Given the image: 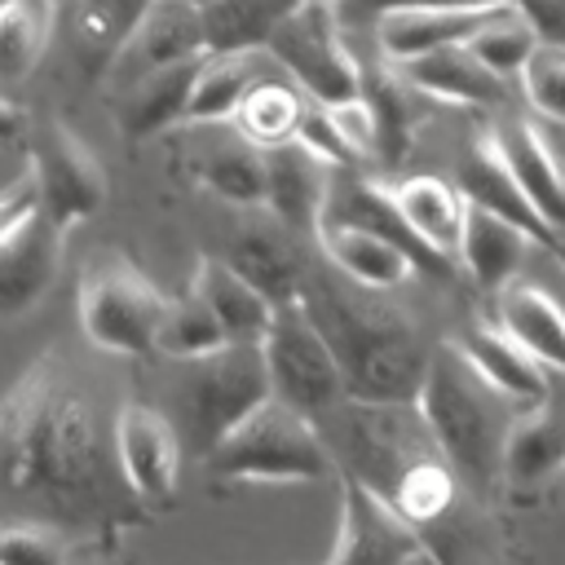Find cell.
<instances>
[{"label":"cell","mask_w":565,"mask_h":565,"mask_svg":"<svg viewBox=\"0 0 565 565\" xmlns=\"http://www.w3.org/2000/svg\"><path fill=\"white\" fill-rule=\"evenodd\" d=\"M0 508L62 534H115L146 521L115 437L62 353H40L0 397Z\"/></svg>","instance_id":"6da1fadb"},{"label":"cell","mask_w":565,"mask_h":565,"mask_svg":"<svg viewBox=\"0 0 565 565\" xmlns=\"http://www.w3.org/2000/svg\"><path fill=\"white\" fill-rule=\"evenodd\" d=\"M296 305L331 344L349 402L406 406L419 397L433 349L402 305L384 300V291L353 287L335 269H309Z\"/></svg>","instance_id":"7a4b0ae2"},{"label":"cell","mask_w":565,"mask_h":565,"mask_svg":"<svg viewBox=\"0 0 565 565\" xmlns=\"http://www.w3.org/2000/svg\"><path fill=\"white\" fill-rule=\"evenodd\" d=\"M340 437L327 441L340 472L371 486L388 499L415 530L437 525L459 508L468 486L433 441L415 402L406 406H375V402H344Z\"/></svg>","instance_id":"3957f363"},{"label":"cell","mask_w":565,"mask_h":565,"mask_svg":"<svg viewBox=\"0 0 565 565\" xmlns=\"http://www.w3.org/2000/svg\"><path fill=\"white\" fill-rule=\"evenodd\" d=\"M415 411L424 415L433 441L441 446L468 494L486 499L494 486H503V446L525 406L499 393L459 349V340L433 349Z\"/></svg>","instance_id":"277c9868"},{"label":"cell","mask_w":565,"mask_h":565,"mask_svg":"<svg viewBox=\"0 0 565 565\" xmlns=\"http://www.w3.org/2000/svg\"><path fill=\"white\" fill-rule=\"evenodd\" d=\"M203 468L216 481H327L340 477V463L313 419L269 397L238 428H230Z\"/></svg>","instance_id":"5b68a950"},{"label":"cell","mask_w":565,"mask_h":565,"mask_svg":"<svg viewBox=\"0 0 565 565\" xmlns=\"http://www.w3.org/2000/svg\"><path fill=\"white\" fill-rule=\"evenodd\" d=\"M269 397H274V384H269L260 344H225L199 362H185V375L177 388V402L185 415L181 441L199 459H207L212 446Z\"/></svg>","instance_id":"8992f818"},{"label":"cell","mask_w":565,"mask_h":565,"mask_svg":"<svg viewBox=\"0 0 565 565\" xmlns=\"http://www.w3.org/2000/svg\"><path fill=\"white\" fill-rule=\"evenodd\" d=\"M168 300L132 260L106 256L79 278V331L102 353L141 358L159 344Z\"/></svg>","instance_id":"52a82bcc"},{"label":"cell","mask_w":565,"mask_h":565,"mask_svg":"<svg viewBox=\"0 0 565 565\" xmlns=\"http://www.w3.org/2000/svg\"><path fill=\"white\" fill-rule=\"evenodd\" d=\"M260 349H265L274 397L287 402L291 411H300L305 419L318 424L322 415H335L349 402L340 362L300 305H278Z\"/></svg>","instance_id":"ba28073f"},{"label":"cell","mask_w":565,"mask_h":565,"mask_svg":"<svg viewBox=\"0 0 565 565\" xmlns=\"http://www.w3.org/2000/svg\"><path fill=\"white\" fill-rule=\"evenodd\" d=\"M265 53L318 106H340L349 97H362V66L340 40V9L335 4H309L305 0L274 31Z\"/></svg>","instance_id":"9c48e42d"},{"label":"cell","mask_w":565,"mask_h":565,"mask_svg":"<svg viewBox=\"0 0 565 565\" xmlns=\"http://www.w3.org/2000/svg\"><path fill=\"white\" fill-rule=\"evenodd\" d=\"M31 172L40 185V212L66 234L79 221L97 216L106 203V172L102 159L79 141V132L62 119H49L31 137Z\"/></svg>","instance_id":"30bf717a"},{"label":"cell","mask_w":565,"mask_h":565,"mask_svg":"<svg viewBox=\"0 0 565 565\" xmlns=\"http://www.w3.org/2000/svg\"><path fill=\"white\" fill-rule=\"evenodd\" d=\"M424 556L419 530L371 486L340 472V525L322 565H415Z\"/></svg>","instance_id":"8fae6325"},{"label":"cell","mask_w":565,"mask_h":565,"mask_svg":"<svg viewBox=\"0 0 565 565\" xmlns=\"http://www.w3.org/2000/svg\"><path fill=\"white\" fill-rule=\"evenodd\" d=\"M110 437H115V459H119L128 490L146 508L172 503L177 481H181V455H185L177 424L150 402H119Z\"/></svg>","instance_id":"7c38bea8"},{"label":"cell","mask_w":565,"mask_h":565,"mask_svg":"<svg viewBox=\"0 0 565 565\" xmlns=\"http://www.w3.org/2000/svg\"><path fill=\"white\" fill-rule=\"evenodd\" d=\"M194 57H207L203 9L190 0H154L146 9V18L137 22V31L128 35V44L119 49V57L110 62L106 79H110V88H124L128 79H137L146 71L194 62Z\"/></svg>","instance_id":"4fadbf2b"},{"label":"cell","mask_w":565,"mask_h":565,"mask_svg":"<svg viewBox=\"0 0 565 565\" xmlns=\"http://www.w3.org/2000/svg\"><path fill=\"white\" fill-rule=\"evenodd\" d=\"M331 185H335V168L322 163L300 141L265 150V212L282 221L291 234H305V238L322 234Z\"/></svg>","instance_id":"5bb4252c"},{"label":"cell","mask_w":565,"mask_h":565,"mask_svg":"<svg viewBox=\"0 0 565 565\" xmlns=\"http://www.w3.org/2000/svg\"><path fill=\"white\" fill-rule=\"evenodd\" d=\"M243 212H247V216L238 221L225 260H230L252 287H260L274 305H296L300 291H305V278H309L305 252L296 247L291 230H287L282 221H274L269 212H265V216H260V207H243Z\"/></svg>","instance_id":"9a60e30c"},{"label":"cell","mask_w":565,"mask_h":565,"mask_svg":"<svg viewBox=\"0 0 565 565\" xmlns=\"http://www.w3.org/2000/svg\"><path fill=\"white\" fill-rule=\"evenodd\" d=\"M455 185L463 190L468 203H477V207H486V212H494V216L521 225L539 247L552 252L556 230L539 216V207H534L530 194L521 190V181H516V172H512V163H508V150H503L499 128H486V132L472 137V146H468V154H463V163H459V181H455Z\"/></svg>","instance_id":"2e32d148"},{"label":"cell","mask_w":565,"mask_h":565,"mask_svg":"<svg viewBox=\"0 0 565 565\" xmlns=\"http://www.w3.org/2000/svg\"><path fill=\"white\" fill-rule=\"evenodd\" d=\"M62 230L35 212L0 243V322L31 313L57 282L62 269Z\"/></svg>","instance_id":"e0dca14e"},{"label":"cell","mask_w":565,"mask_h":565,"mask_svg":"<svg viewBox=\"0 0 565 565\" xmlns=\"http://www.w3.org/2000/svg\"><path fill=\"white\" fill-rule=\"evenodd\" d=\"M565 468V375L552 380L547 397L525 406L503 446V486L534 490Z\"/></svg>","instance_id":"ac0fdd59"},{"label":"cell","mask_w":565,"mask_h":565,"mask_svg":"<svg viewBox=\"0 0 565 565\" xmlns=\"http://www.w3.org/2000/svg\"><path fill=\"white\" fill-rule=\"evenodd\" d=\"M499 9L508 4H477V9H388L375 18V49L388 62H411L446 44H468Z\"/></svg>","instance_id":"d6986e66"},{"label":"cell","mask_w":565,"mask_h":565,"mask_svg":"<svg viewBox=\"0 0 565 565\" xmlns=\"http://www.w3.org/2000/svg\"><path fill=\"white\" fill-rule=\"evenodd\" d=\"M199 66H203V57L177 62V66H159V71H146V75L128 79L124 88H115V124H119V132L141 141V137H154V132H163L172 124H185Z\"/></svg>","instance_id":"ffe728a7"},{"label":"cell","mask_w":565,"mask_h":565,"mask_svg":"<svg viewBox=\"0 0 565 565\" xmlns=\"http://www.w3.org/2000/svg\"><path fill=\"white\" fill-rule=\"evenodd\" d=\"M318 247L327 256V265L349 278L353 287H366V291H393L402 287L406 278L424 274L397 243L380 238L375 230L366 225H349V221H327L322 234H318Z\"/></svg>","instance_id":"44dd1931"},{"label":"cell","mask_w":565,"mask_h":565,"mask_svg":"<svg viewBox=\"0 0 565 565\" xmlns=\"http://www.w3.org/2000/svg\"><path fill=\"white\" fill-rule=\"evenodd\" d=\"M190 291L221 318V327L234 344H260L278 313V305L260 287H252L225 256H199Z\"/></svg>","instance_id":"7402d4cb"},{"label":"cell","mask_w":565,"mask_h":565,"mask_svg":"<svg viewBox=\"0 0 565 565\" xmlns=\"http://www.w3.org/2000/svg\"><path fill=\"white\" fill-rule=\"evenodd\" d=\"M411 88H419L433 102H450V106H494L508 97V79H499L486 62H477V53L468 44H446L433 49L424 57L411 62H393Z\"/></svg>","instance_id":"603a6c76"},{"label":"cell","mask_w":565,"mask_h":565,"mask_svg":"<svg viewBox=\"0 0 565 565\" xmlns=\"http://www.w3.org/2000/svg\"><path fill=\"white\" fill-rule=\"evenodd\" d=\"M388 185H393V199H397L406 225L419 234V243L459 265V238H463V221H468L463 190L437 172H411Z\"/></svg>","instance_id":"cb8c5ba5"},{"label":"cell","mask_w":565,"mask_h":565,"mask_svg":"<svg viewBox=\"0 0 565 565\" xmlns=\"http://www.w3.org/2000/svg\"><path fill=\"white\" fill-rule=\"evenodd\" d=\"M499 137H503L508 163H512L521 190L530 194V203L539 207V216L556 234H565V159L552 146V137L543 132V124L516 115L499 128Z\"/></svg>","instance_id":"d4e9b609"},{"label":"cell","mask_w":565,"mask_h":565,"mask_svg":"<svg viewBox=\"0 0 565 565\" xmlns=\"http://www.w3.org/2000/svg\"><path fill=\"white\" fill-rule=\"evenodd\" d=\"M494 322L525 349L534 353L552 375H565V305L530 282V278H512L503 291H499V313Z\"/></svg>","instance_id":"484cf974"},{"label":"cell","mask_w":565,"mask_h":565,"mask_svg":"<svg viewBox=\"0 0 565 565\" xmlns=\"http://www.w3.org/2000/svg\"><path fill=\"white\" fill-rule=\"evenodd\" d=\"M459 340V349L472 358V366L499 388V393H508L512 402H521V406H534V402H543L547 397V388H552V371L534 358V353H525L499 322H472L463 335H455Z\"/></svg>","instance_id":"4316f807"},{"label":"cell","mask_w":565,"mask_h":565,"mask_svg":"<svg viewBox=\"0 0 565 565\" xmlns=\"http://www.w3.org/2000/svg\"><path fill=\"white\" fill-rule=\"evenodd\" d=\"M530 247H534V238L521 225L468 203V221H463V238H459V265H463V274L477 278V287L503 291L516 278Z\"/></svg>","instance_id":"83f0119b"},{"label":"cell","mask_w":565,"mask_h":565,"mask_svg":"<svg viewBox=\"0 0 565 565\" xmlns=\"http://www.w3.org/2000/svg\"><path fill=\"white\" fill-rule=\"evenodd\" d=\"M362 97L371 102L375 132H380L375 163H384V168L402 163V154L411 146V132L424 119V93L411 88V79L388 57H380L371 71H362Z\"/></svg>","instance_id":"f1b7e54d"},{"label":"cell","mask_w":565,"mask_h":565,"mask_svg":"<svg viewBox=\"0 0 565 565\" xmlns=\"http://www.w3.org/2000/svg\"><path fill=\"white\" fill-rule=\"evenodd\" d=\"M305 0H216L203 4L207 53H265L274 31Z\"/></svg>","instance_id":"f546056e"},{"label":"cell","mask_w":565,"mask_h":565,"mask_svg":"<svg viewBox=\"0 0 565 565\" xmlns=\"http://www.w3.org/2000/svg\"><path fill=\"white\" fill-rule=\"evenodd\" d=\"M260 79H265V53H207L203 66H199V75H194L185 124H221V119H234V110L243 106V97Z\"/></svg>","instance_id":"4dcf8cb0"},{"label":"cell","mask_w":565,"mask_h":565,"mask_svg":"<svg viewBox=\"0 0 565 565\" xmlns=\"http://www.w3.org/2000/svg\"><path fill=\"white\" fill-rule=\"evenodd\" d=\"M305 110H309V97L291 84V79H260L243 106L234 110V132L243 141H252L256 150H278V146H291L300 137V124H305Z\"/></svg>","instance_id":"1f68e13d"},{"label":"cell","mask_w":565,"mask_h":565,"mask_svg":"<svg viewBox=\"0 0 565 565\" xmlns=\"http://www.w3.org/2000/svg\"><path fill=\"white\" fill-rule=\"evenodd\" d=\"M150 4L154 0H75L71 40H75V57L84 62V71L106 75Z\"/></svg>","instance_id":"d6a6232c"},{"label":"cell","mask_w":565,"mask_h":565,"mask_svg":"<svg viewBox=\"0 0 565 565\" xmlns=\"http://www.w3.org/2000/svg\"><path fill=\"white\" fill-rule=\"evenodd\" d=\"M53 0H0V84H22L53 40Z\"/></svg>","instance_id":"836d02e7"},{"label":"cell","mask_w":565,"mask_h":565,"mask_svg":"<svg viewBox=\"0 0 565 565\" xmlns=\"http://www.w3.org/2000/svg\"><path fill=\"white\" fill-rule=\"evenodd\" d=\"M199 181L234 207H265V150L234 132V141H221L199 159Z\"/></svg>","instance_id":"e575fe53"},{"label":"cell","mask_w":565,"mask_h":565,"mask_svg":"<svg viewBox=\"0 0 565 565\" xmlns=\"http://www.w3.org/2000/svg\"><path fill=\"white\" fill-rule=\"evenodd\" d=\"M419 539H424V552L433 565H503L477 494H463L459 508L450 516H441L437 525L419 530Z\"/></svg>","instance_id":"d590c367"},{"label":"cell","mask_w":565,"mask_h":565,"mask_svg":"<svg viewBox=\"0 0 565 565\" xmlns=\"http://www.w3.org/2000/svg\"><path fill=\"white\" fill-rule=\"evenodd\" d=\"M225 344H234V340L225 335L221 318L194 291L168 300V313H163V327H159V344H154L159 353H168L177 362H199V358H207V353H216Z\"/></svg>","instance_id":"8d00e7d4"},{"label":"cell","mask_w":565,"mask_h":565,"mask_svg":"<svg viewBox=\"0 0 565 565\" xmlns=\"http://www.w3.org/2000/svg\"><path fill=\"white\" fill-rule=\"evenodd\" d=\"M539 31H534V22L521 13V4H508V9H499L472 40H468V49L477 53V62H486L499 79H521V71H525V62L539 53Z\"/></svg>","instance_id":"74e56055"},{"label":"cell","mask_w":565,"mask_h":565,"mask_svg":"<svg viewBox=\"0 0 565 565\" xmlns=\"http://www.w3.org/2000/svg\"><path fill=\"white\" fill-rule=\"evenodd\" d=\"M521 93L543 119L565 124V49L561 44H539V53L521 71Z\"/></svg>","instance_id":"f35d334b"},{"label":"cell","mask_w":565,"mask_h":565,"mask_svg":"<svg viewBox=\"0 0 565 565\" xmlns=\"http://www.w3.org/2000/svg\"><path fill=\"white\" fill-rule=\"evenodd\" d=\"M0 565H66V534L40 521H0Z\"/></svg>","instance_id":"ab89813d"},{"label":"cell","mask_w":565,"mask_h":565,"mask_svg":"<svg viewBox=\"0 0 565 565\" xmlns=\"http://www.w3.org/2000/svg\"><path fill=\"white\" fill-rule=\"evenodd\" d=\"M327 110H331L335 132H340L344 146L353 150V159H358V163H362V159H375V150H380V132H375L371 102H366V97H349V102L327 106Z\"/></svg>","instance_id":"60d3db41"},{"label":"cell","mask_w":565,"mask_h":565,"mask_svg":"<svg viewBox=\"0 0 565 565\" xmlns=\"http://www.w3.org/2000/svg\"><path fill=\"white\" fill-rule=\"evenodd\" d=\"M35 212H40V185H35V172L26 168V172L13 177L9 185H0V243H4L18 225H26Z\"/></svg>","instance_id":"b9f144b4"},{"label":"cell","mask_w":565,"mask_h":565,"mask_svg":"<svg viewBox=\"0 0 565 565\" xmlns=\"http://www.w3.org/2000/svg\"><path fill=\"white\" fill-rule=\"evenodd\" d=\"M477 9V4H516V0H344L340 4V22H375L388 9Z\"/></svg>","instance_id":"7bdbcfd3"},{"label":"cell","mask_w":565,"mask_h":565,"mask_svg":"<svg viewBox=\"0 0 565 565\" xmlns=\"http://www.w3.org/2000/svg\"><path fill=\"white\" fill-rule=\"evenodd\" d=\"M516 4L534 22L543 44H561L565 49V0H516Z\"/></svg>","instance_id":"ee69618b"},{"label":"cell","mask_w":565,"mask_h":565,"mask_svg":"<svg viewBox=\"0 0 565 565\" xmlns=\"http://www.w3.org/2000/svg\"><path fill=\"white\" fill-rule=\"evenodd\" d=\"M26 124H31V119H26V110L0 93V146L22 141V137H26Z\"/></svg>","instance_id":"f6af8a7d"},{"label":"cell","mask_w":565,"mask_h":565,"mask_svg":"<svg viewBox=\"0 0 565 565\" xmlns=\"http://www.w3.org/2000/svg\"><path fill=\"white\" fill-rule=\"evenodd\" d=\"M552 256L565 265V234H556V243H552Z\"/></svg>","instance_id":"bcb514c9"},{"label":"cell","mask_w":565,"mask_h":565,"mask_svg":"<svg viewBox=\"0 0 565 565\" xmlns=\"http://www.w3.org/2000/svg\"><path fill=\"white\" fill-rule=\"evenodd\" d=\"M309 4H335V9H340V4H344V0H309Z\"/></svg>","instance_id":"7dc6e473"},{"label":"cell","mask_w":565,"mask_h":565,"mask_svg":"<svg viewBox=\"0 0 565 565\" xmlns=\"http://www.w3.org/2000/svg\"><path fill=\"white\" fill-rule=\"evenodd\" d=\"M190 4H199V9H203V4H216V0H190Z\"/></svg>","instance_id":"c3c4849f"},{"label":"cell","mask_w":565,"mask_h":565,"mask_svg":"<svg viewBox=\"0 0 565 565\" xmlns=\"http://www.w3.org/2000/svg\"><path fill=\"white\" fill-rule=\"evenodd\" d=\"M53 4H75V0H53Z\"/></svg>","instance_id":"681fc988"}]
</instances>
